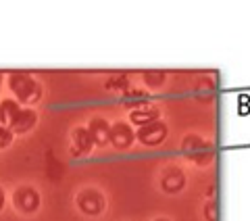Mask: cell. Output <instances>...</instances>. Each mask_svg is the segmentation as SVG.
Listing matches in <instances>:
<instances>
[{
    "label": "cell",
    "instance_id": "obj_1",
    "mask_svg": "<svg viewBox=\"0 0 250 221\" xmlns=\"http://www.w3.org/2000/svg\"><path fill=\"white\" fill-rule=\"evenodd\" d=\"M9 86L15 92V96H17V102H21V105H25V107L36 105L42 96V86L29 73H23V71H17V73L11 75Z\"/></svg>",
    "mask_w": 250,
    "mask_h": 221
},
{
    "label": "cell",
    "instance_id": "obj_2",
    "mask_svg": "<svg viewBox=\"0 0 250 221\" xmlns=\"http://www.w3.org/2000/svg\"><path fill=\"white\" fill-rule=\"evenodd\" d=\"M182 151L188 159L196 161L200 165H208L213 161V146L208 144L207 140H202L198 136H188L182 144Z\"/></svg>",
    "mask_w": 250,
    "mask_h": 221
},
{
    "label": "cell",
    "instance_id": "obj_3",
    "mask_svg": "<svg viewBox=\"0 0 250 221\" xmlns=\"http://www.w3.org/2000/svg\"><path fill=\"white\" fill-rule=\"evenodd\" d=\"M138 140L142 142V144L146 146H156V144H161L163 140H165L167 136V125L163 123L161 119H156L152 123H148V125H142V128L138 130Z\"/></svg>",
    "mask_w": 250,
    "mask_h": 221
},
{
    "label": "cell",
    "instance_id": "obj_4",
    "mask_svg": "<svg viewBox=\"0 0 250 221\" xmlns=\"http://www.w3.org/2000/svg\"><path fill=\"white\" fill-rule=\"evenodd\" d=\"M15 207H17L21 213H36L38 207H40V194H38L34 188L23 186L15 192Z\"/></svg>",
    "mask_w": 250,
    "mask_h": 221
},
{
    "label": "cell",
    "instance_id": "obj_5",
    "mask_svg": "<svg viewBox=\"0 0 250 221\" xmlns=\"http://www.w3.org/2000/svg\"><path fill=\"white\" fill-rule=\"evenodd\" d=\"M77 207H80L85 215H98L104 209V199L103 194L96 190H83L77 196Z\"/></svg>",
    "mask_w": 250,
    "mask_h": 221
},
{
    "label": "cell",
    "instance_id": "obj_6",
    "mask_svg": "<svg viewBox=\"0 0 250 221\" xmlns=\"http://www.w3.org/2000/svg\"><path fill=\"white\" fill-rule=\"evenodd\" d=\"M134 138H136V133L127 123L119 121V123L111 125V144L115 148H119V151H127V148L134 144Z\"/></svg>",
    "mask_w": 250,
    "mask_h": 221
},
{
    "label": "cell",
    "instance_id": "obj_7",
    "mask_svg": "<svg viewBox=\"0 0 250 221\" xmlns=\"http://www.w3.org/2000/svg\"><path fill=\"white\" fill-rule=\"evenodd\" d=\"M88 132L96 146H106L108 142H111V125H108V121L100 119V117H94L90 121Z\"/></svg>",
    "mask_w": 250,
    "mask_h": 221
},
{
    "label": "cell",
    "instance_id": "obj_8",
    "mask_svg": "<svg viewBox=\"0 0 250 221\" xmlns=\"http://www.w3.org/2000/svg\"><path fill=\"white\" fill-rule=\"evenodd\" d=\"M94 146V140L90 136L88 128H77L73 130V146H71V155L73 156H85L90 155Z\"/></svg>",
    "mask_w": 250,
    "mask_h": 221
},
{
    "label": "cell",
    "instance_id": "obj_9",
    "mask_svg": "<svg viewBox=\"0 0 250 221\" xmlns=\"http://www.w3.org/2000/svg\"><path fill=\"white\" fill-rule=\"evenodd\" d=\"M36 121H38V115H36L34 109H21V113L17 115V119L13 121V125L9 130L13 133H25V132H29L31 128H34Z\"/></svg>",
    "mask_w": 250,
    "mask_h": 221
},
{
    "label": "cell",
    "instance_id": "obj_10",
    "mask_svg": "<svg viewBox=\"0 0 250 221\" xmlns=\"http://www.w3.org/2000/svg\"><path fill=\"white\" fill-rule=\"evenodd\" d=\"M129 119L131 123H136V125H148V123H152L159 119V107H154V105H144V107H140V109H134L131 110V115H129Z\"/></svg>",
    "mask_w": 250,
    "mask_h": 221
},
{
    "label": "cell",
    "instance_id": "obj_11",
    "mask_svg": "<svg viewBox=\"0 0 250 221\" xmlns=\"http://www.w3.org/2000/svg\"><path fill=\"white\" fill-rule=\"evenodd\" d=\"M163 190L165 192H169V194H175V192H179L184 188V184H186V177H184V171L182 169H177V167H173V169H169L165 176H163Z\"/></svg>",
    "mask_w": 250,
    "mask_h": 221
},
{
    "label": "cell",
    "instance_id": "obj_12",
    "mask_svg": "<svg viewBox=\"0 0 250 221\" xmlns=\"http://www.w3.org/2000/svg\"><path fill=\"white\" fill-rule=\"evenodd\" d=\"M19 113H21V107H19L17 100H11V98L2 100V105H0V125L11 128Z\"/></svg>",
    "mask_w": 250,
    "mask_h": 221
},
{
    "label": "cell",
    "instance_id": "obj_13",
    "mask_svg": "<svg viewBox=\"0 0 250 221\" xmlns=\"http://www.w3.org/2000/svg\"><path fill=\"white\" fill-rule=\"evenodd\" d=\"M148 100V92L146 90H129L127 94H123V102L127 107H144V102Z\"/></svg>",
    "mask_w": 250,
    "mask_h": 221
},
{
    "label": "cell",
    "instance_id": "obj_14",
    "mask_svg": "<svg viewBox=\"0 0 250 221\" xmlns=\"http://www.w3.org/2000/svg\"><path fill=\"white\" fill-rule=\"evenodd\" d=\"M106 90H108V92H123V94H127V92H129V82H127V77H125V75H115V77H111V80L106 82Z\"/></svg>",
    "mask_w": 250,
    "mask_h": 221
},
{
    "label": "cell",
    "instance_id": "obj_15",
    "mask_svg": "<svg viewBox=\"0 0 250 221\" xmlns=\"http://www.w3.org/2000/svg\"><path fill=\"white\" fill-rule=\"evenodd\" d=\"M194 94H196L200 100H213V96H215V86L210 84V80H202V82L196 86Z\"/></svg>",
    "mask_w": 250,
    "mask_h": 221
},
{
    "label": "cell",
    "instance_id": "obj_16",
    "mask_svg": "<svg viewBox=\"0 0 250 221\" xmlns=\"http://www.w3.org/2000/svg\"><path fill=\"white\" fill-rule=\"evenodd\" d=\"M144 82H146L148 88H159V86L165 82V73H163V71H146Z\"/></svg>",
    "mask_w": 250,
    "mask_h": 221
},
{
    "label": "cell",
    "instance_id": "obj_17",
    "mask_svg": "<svg viewBox=\"0 0 250 221\" xmlns=\"http://www.w3.org/2000/svg\"><path fill=\"white\" fill-rule=\"evenodd\" d=\"M13 142V132L4 125H0V148H6Z\"/></svg>",
    "mask_w": 250,
    "mask_h": 221
},
{
    "label": "cell",
    "instance_id": "obj_18",
    "mask_svg": "<svg viewBox=\"0 0 250 221\" xmlns=\"http://www.w3.org/2000/svg\"><path fill=\"white\" fill-rule=\"evenodd\" d=\"M205 215H207L208 221H217V204H215V202H208V204H207Z\"/></svg>",
    "mask_w": 250,
    "mask_h": 221
},
{
    "label": "cell",
    "instance_id": "obj_19",
    "mask_svg": "<svg viewBox=\"0 0 250 221\" xmlns=\"http://www.w3.org/2000/svg\"><path fill=\"white\" fill-rule=\"evenodd\" d=\"M2 204H4V192H2V188H0V209H2Z\"/></svg>",
    "mask_w": 250,
    "mask_h": 221
},
{
    "label": "cell",
    "instance_id": "obj_20",
    "mask_svg": "<svg viewBox=\"0 0 250 221\" xmlns=\"http://www.w3.org/2000/svg\"><path fill=\"white\" fill-rule=\"evenodd\" d=\"M0 84H2V73H0Z\"/></svg>",
    "mask_w": 250,
    "mask_h": 221
},
{
    "label": "cell",
    "instance_id": "obj_21",
    "mask_svg": "<svg viewBox=\"0 0 250 221\" xmlns=\"http://www.w3.org/2000/svg\"><path fill=\"white\" fill-rule=\"evenodd\" d=\"M156 221H167V219H156Z\"/></svg>",
    "mask_w": 250,
    "mask_h": 221
}]
</instances>
